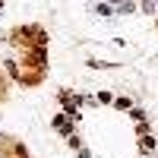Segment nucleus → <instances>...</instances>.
Segmentation results:
<instances>
[{"instance_id":"1","label":"nucleus","mask_w":158,"mask_h":158,"mask_svg":"<svg viewBox=\"0 0 158 158\" xmlns=\"http://www.w3.org/2000/svg\"><path fill=\"white\" fill-rule=\"evenodd\" d=\"M3 158H29V152H25V146L22 142H16V139H10V136H3Z\"/></svg>"},{"instance_id":"2","label":"nucleus","mask_w":158,"mask_h":158,"mask_svg":"<svg viewBox=\"0 0 158 158\" xmlns=\"http://www.w3.org/2000/svg\"><path fill=\"white\" fill-rule=\"evenodd\" d=\"M139 146H142V152H149V149H155V139H152V136H142Z\"/></svg>"},{"instance_id":"3","label":"nucleus","mask_w":158,"mask_h":158,"mask_svg":"<svg viewBox=\"0 0 158 158\" xmlns=\"http://www.w3.org/2000/svg\"><path fill=\"white\" fill-rule=\"evenodd\" d=\"M95 13H101V16H108V13H111V6H108V3H98V6H95Z\"/></svg>"}]
</instances>
